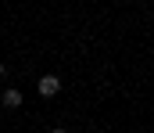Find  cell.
Segmentation results:
<instances>
[{
  "label": "cell",
  "mask_w": 154,
  "mask_h": 133,
  "mask_svg": "<svg viewBox=\"0 0 154 133\" xmlns=\"http://www.w3.org/2000/svg\"><path fill=\"white\" fill-rule=\"evenodd\" d=\"M57 90H61L57 76H43V79H39V93H43V97H54Z\"/></svg>",
  "instance_id": "obj_1"
},
{
  "label": "cell",
  "mask_w": 154,
  "mask_h": 133,
  "mask_svg": "<svg viewBox=\"0 0 154 133\" xmlns=\"http://www.w3.org/2000/svg\"><path fill=\"white\" fill-rule=\"evenodd\" d=\"M4 104H7V108H18V104H22V93H18V90H7V93H4Z\"/></svg>",
  "instance_id": "obj_2"
},
{
  "label": "cell",
  "mask_w": 154,
  "mask_h": 133,
  "mask_svg": "<svg viewBox=\"0 0 154 133\" xmlns=\"http://www.w3.org/2000/svg\"><path fill=\"white\" fill-rule=\"evenodd\" d=\"M4 72H7V68H4V65H0V76H4Z\"/></svg>",
  "instance_id": "obj_3"
},
{
  "label": "cell",
  "mask_w": 154,
  "mask_h": 133,
  "mask_svg": "<svg viewBox=\"0 0 154 133\" xmlns=\"http://www.w3.org/2000/svg\"><path fill=\"white\" fill-rule=\"evenodd\" d=\"M50 133H65V130H50Z\"/></svg>",
  "instance_id": "obj_4"
}]
</instances>
